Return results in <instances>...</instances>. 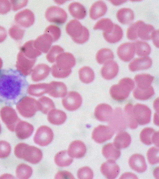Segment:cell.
<instances>
[{"instance_id":"cell-1","label":"cell","mask_w":159,"mask_h":179,"mask_svg":"<svg viewBox=\"0 0 159 179\" xmlns=\"http://www.w3.org/2000/svg\"><path fill=\"white\" fill-rule=\"evenodd\" d=\"M29 84L25 76L12 69L0 70V103L9 106L26 97Z\"/></svg>"},{"instance_id":"cell-2","label":"cell","mask_w":159,"mask_h":179,"mask_svg":"<svg viewBox=\"0 0 159 179\" xmlns=\"http://www.w3.org/2000/svg\"><path fill=\"white\" fill-rule=\"evenodd\" d=\"M14 153L16 156L31 163L35 164L42 159L43 154L39 148L25 143H19L15 146Z\"/></svg>"},{"instance_id":"cell-3","label":"cell","mask_w":159,"mask_h":179,"mask_svg":"<svg viewBox=\"0 0 159 179\" xmlns=\"http://www.w3.org/2000/svg\"><path fill=\"white\" fill-rule=\"evenodd\" d=\"M134 81L131 78H125L121 79L118 84L113 85L110 89L111 97L117 101H121L126 99L130 92L134 88Z\"/></svg>"},{"instance_id":"cell-4","label":"cell","mask_w":159,"mask_h":179,"mask_svg":"<svg viewBox=\"0 0 159 179\" xmlns=\"http://www.w3.org/2000/svg\"><path fill=\"white\" fill-rule=\"evenodd\" d=\"M66 31L75 43L82 44L89 39V33L88 29L75 19L70 21L66 26Z\"/></svg>"},{"instance_id":"cell-5","label":"cell","mask_w":159,"mask_h":179,"mask_svg":"<svg viewBox=\"0 0 159 179\" xmlns=\"http://www.w3.org/2000/svg\"><path fill=\"white\" fill-rule=\"evenodd\" d=\"M108 124L115 133H119L126 129L127 122L124 112L121 108L117 107L115 109Z\"/></svg>"},{"instance_id":"cell-6","label":"cell","mask_w":159,"mask_h":179,"mask_svg":"<svg viewBox=\"0 0 159 179\" xmlns=\"http://www.w3.org/2000/svg\"><path fill=\"white\" fill-rule=\"evenodd\" d=\"M45 16L48 21L59 25L64 23L67 19V14L65 11L56 6L48 7L45 11Z\"/></svg>"},{"instance_id":"cell-7","label":"cell","mask_w":159,"mask_h":179,"mask_svg":"<svg viewBox=\"0 0 159 179\" xmlns=\"http://www.w3.org/2000/svg\"><path fill=\"white\" fill-rule=\"evenodd\" d=\"M133 112L138 124L143 125L150 122L151 111L147 106L140 103L136 104L133 106Z\"/></svg>"},{"instance_id":"cell-8","label":"cell","mask_w":159,"mask_h":179,"mask_svg":"<svg viewBox=\"0 0 159 179\" xmlns=\"http://www.w3.org/2000/svg\"><path fill=\"white\" fill-rule=\"evenodd\" d=\"M53 133L52 129L48 126H42L37 130L34 138L36 144L42 146H46L52 141Z\"/></svg>"},{"instance_id":"cell-9","label":"cell","mask_w":159,"mask_h":179,"mask_svg":"<svg viewBox=\"0 0 159 179\" xmlns=\"http://www.w3.org/2000/svg\"><path fill=\"white\" fill-rule=\"evenodd\" d=\"M82 102V98L80 94L74 91L68 92L62 100L64 108L69 111L77 109L81 106Z\"/></svg>"},{"instance_id":"cell-10","label":"cell","mask_w":159,"mask_h":179,"mask_svg":"<svg viewBox=\"0 0 159 179\" xmlns=\"http://www.w3.org/2000/svg\"><path fill=\"white\" fill-rule=\"evenodd\" d=\"M114 133L109 126L99 125L93 130L92 137L96 142L102 143L110 139Z\"/></svg>"},{"instance_id":"cell-11","label":"cell","mask_w":159,"mask_h":179,"mask_svg":"<svg viewBox=\"0 0 159 179\" xmlns=\"http://www.w3.org/2000/svg\"><path fill=\"white\" fill-rule=\"evenodd\" d=\"M55 64L59 69L64 70H71V68L75 64V59L71 53L68 52H63L58 55Z\"/></svg>"},{"instance_id":"cell-12","label":"cell","mask_w":159,"mask_h":179,"mask_svg":"<svg viewBox=\"0 0 159 179\" xmlns=\"http://www.w3.org/2000/svg\"><path fill=\"white\" fill-rule=\"evenodd\" d=\"M2 120L11 131H15L18 117L14 110L10 108H3L0 112Z\"/></svg>"},{"instance_id":"cell-13","label":"cell","mask_w":159,"mask_h":179,"mask_svg":"<svg viewBox=\"0 0 159 179\" xmlns=\"http://www.w3.org/2000/svg\"><path fill=\"white\" fill-rule=\"evenodd\" d=\"M15 21L17 25L22 28L29 27L34 23V15L30 10L25 9L19 11L16 15Z\"/></svg>"},{"instance_id":"cell-14","label":"cell","mask_w":159,"mask_h":179,"mask_svg":"<svg viewBox=\"0 0 159 179\" xmlns=\"http://www.w3.org/2000/svg\"><path fill=\"white\" fill-rule=\"evenodd\" d=\"M135 53L134 42H126L121 44L118 48L117 54L122 61L128 62L134 57Z\"/></svg>"},{"instance_id":"cell-15","label":"cell","mask_w":159,"mask_h":179,"mask_svg":"<svg viewBox=\"0 0 159 179\" xmlns=\"http://www.w3.org/2000/svg\"><path fill=\"white\" fill-rule=\"evenodd\" d=\"M140 138L142 142L146 145L154 144L159 147V132L152 128L143 129L140 133Z\"/></svg>"},{"instance_id":"cell-16","label":"cell","mask_w":159,"mask_h":179,"mask_svg":"<svg viewBox=\"0 0 159 179\" xmlns=\"http://www.w3.org/2000/svg\"><path fill=\"white\" fill-rule=\"evenodd\" d=\"M100 170L102 174L107 178L113 179L118 175L120 168L115 161L107 160L102 164Z\"/></svg>"},{"instance_id":"cell-17","label":"cell","mask_w":159,"mask_h":179,"mask_svg":"<svg viewBox=\"0 0 159 179\" xmlns=\"http://www.w3.org/2000/svg\"><path fill=\"white\" fill-rule=\"evenodd\" d=\"M36 59H31L26 57L20 51L18 55L17 67L18 70L21 71L25 76L31 72Z\"/></svg>"},{"instance_id":"cell-18","label":"cell","mask_w":159,"mask_h":179,"mask_svg":"<svg viewBox=\"0 0 159 179\" xmlns=\"http://www.w3.org/2000/svg\"><path fill=\"white\" fill-rule=\"evenodd\" d=\"M25 104L18 108L20 114L26 117L33 116L36 112L39 111L38 101L35 99L27 97Z\"/></svg>"},{"instance_id":"cell-19","label":"cell","mask_w":159,"mask_h":179,"mask_svg":"<svg viewBox=\"0 0 159 179\" xmlns=\"http://www.w3.org/2000/svg\"><path fill=\"white\" fill-rule=\"evenodd\" d=\"M113 112L112 107L106 103H101L95 108L94 115L98 120L102 122H108Z\"/></svg>"},{"instance_id":"cell-20","label":"cell","mask_w":159,"mask_h":179,"mask_svg":"<svg viewBox=\"0 0 159 179\" xmlns=\"http://www.w3.org/2000/svg\"><path fill=\"white\" fill-rule=\"evenodd\" d=\"M119 71L117 63L112 60L105 62L101 70V74L105 79L110 80L114 78L117 75Z\"/></svg>"},{"instance_id":"cell-21","label":"cell","mask_w":159,"mask_h":179,"mask_svg":"<svg viewBox=\"0 0 159 179\" xmlns=\"http://www.w3.org/2000/svg\"><path fill=\"white\" fill-rule=\"evenodd\" d=\"M129 164L132 169L138 173L143 172L147 169L145 158L143 156L139 154L132 155L129 160Z\"/></svg>"},{"instance_id":"cell-22","label":"cell","mask_w":159,"mask_h":179,"mask_svg":"<svg viewBox=\"0 0 159 179\" xmlns=\"http://www.w3.org/2000/svg\"><path fill=\"white\" fill-rule=\"evenodd\" d=\"M86 150L85 144L80 140H76L70 144L67 152L72 158H79L84 156Z\"/></svg>"},{"instance_id":"cell-23","label":"cell","mask_w":159,"mask_h":179,"mask_svg":"<svg viewBox=\"0 0 159 179\" xmlns=\"http://www.w3.org/2000/svg\"><path fill=\"white\" fill-rule=\"evenodd\" d=\"M152 59L149 57L145 56L134 59L129 65V68L132 71L147 69L152 65Z\"/></svg>"},{"instance_id":"cell-24","label":"cell","mask_w":159,"mask_h":179,"mask_svg":"<svg viewBox=\"0 0 159 179\" xmlns=\"http://www.w3.org/2000/svg\"><path fill=\"white\" fill-rule=\"evenodd\" d=\"M52 42L53 40L51 36L44 33L34 40V44L36 49L41 52L46 53L49 50Z\"/></svg>"},{"instance_id":"cell-25","label":"cell","mask_w":159,"mask_h":179,"mask_svg":"<svg viewBox=\"0 0 159 179\" xmlns=\"http://www.w3.org/2000/svg\"><path fill=\"white\" fill-rule=\"evenodd\" d=\"M47 93L54 98L63 97L67 93V88L63 82L53 81L49 83V88Z\"/></svg>"},{"instance_id":"cell-26","label":"cell","mask_w":159,"mask_h":179,"mask_svg":"<svg viewBox=\"0 0 159 179\" xmlns=\"http://www.w3.org/2000/svg\"><path fill=\"white\" fill-rule=\"evenodd\" d=\"M34 130L33 126L24 121L20 122L16 126L15 131L17 137L20 140H24L29 137Z\"/></svg>"},{"instance_id":"cell-27","label":"cell","mask_w":159,"mask_h":179,"mask_svg":"<svg viewBox=\"0 0 159 179\" xmlns=\"http://www.w3.org/2000/svg\"><path fill=\"white\" fill-rule=\"evenodd\" d=\"M51 70L50 67L46 64L41 63L37 65L33 69L32 79L34 81H39L46 78Z\"/></svg>"},{"instance_id":"cell-28","label":"cell","mask_w":159,"mask_h":179,"mask_svg":"<svg viewBox=\"0 0 159 179\" xmlns=\"http://www.w3.org/2000/svg\"><path fill=\"white\" fill-rule=\"evenodd\" d=\"M107 7L102 1H98L94 3L90 7L89 16L93 20H96L103 16L106 13Z\"/></svg>"},{"instance_id":"cell-29","label":"cell","mask_w":159,"mask_h":179,"mask_svg":"<svg viewBox=\"0 0 159 179\" xmlns=\"http://www.w3.org/2000/svg\"><path fill=\"white\" fill-rule=\"evenodd\" d=\"M66 115L62 110L53 109L50 111L47 116V119L52 124L60 125L63 123L66 119Z\"/></svg>"},{"instance_id":"cell-30","label":"cell","mask_w":159,"mask_h":179,"mask_svg":"<svg viewBox=\"0 0 159 179\" xmlns=\"http://www.w3.org/2000/svg\"><path fill=\"white\" fill-rule=\"evenodd\" d=\"M103 36L108 42L114 43L119 42L123 36V31L121 27L117 24H114L112 31L108 33L103 32Z\"/></svg>"},{"instance_id":"cell-31","label":"cell","mask_w":159,"mask_h":179,"mask_svg":"<svg viewBox=\"0 0 159 179\" xmlns=\"http://www.w3.org/2000/svg\"><path fill=\"white\" fill-rule=\"evenodd\" d=\"M102 154L107 160L115 161L120 157L121 152L114 144L110 143L105 145L102 149Z\"/></svg>"},{"instance_id":"cell-32","label":"cell","mask_w":159,"mask_h":179,"mask_svg":"<svg viewBox=\"0 0 159 179\" xmlns=\"http://www.w3.org/2000/svg\"><path fill=\"white\" fill-rule=\"evenodd\" d=\"M155 30L152 25L146 24L143 21L138 28V37L143 40H150L152 39Z\"/></svg>"},{"instance_id":"cell-33","label":"cell","mask_w":159,"mask_h":179,"mask_svg":"<svg viewBox=\"0 0 159 179\" xmlns=\"http://www.w3.org/2000/svg\"><path fill=\"white\" fill-rule=\"evenodd\" d=\"M131 138L127 132L123 131L119 133L115 136L113 144L119 149L127 147L131 142Z\"/></svg>"},{"instance_id":"cell-34","label":"cell","mask_w":159,"mask_h":179,"mask_svg":"<svg viewBox=\"0 0 159 179\" xmlns=\"http://www.w3.org/2000/svg\"><path fill=\"white\" fill-rule=\"evenodd\" d=\"M34 41L30 40L26 42L20 50L26 57L31 59H36V57L41 54V52L34 47Z\"/></svg>"},{"instance_id":"cell-35","label":"cell","mask_w":159,"mask_h":179,"mask_svg":"<svg viewBox=\"0 0 159 179\" xmlns=\"http://www.w3.org/2000/svg\"><path fill=\"white\" fill-rule=\"evenodd\" d=\"M68 9L70 14L73 17L78 19L84 18L86 15V10L85 7L77 2L70 3Z\"/></svg>"},{"instance_id":"cell-36","label":"cell","mask_w":159,"mask_h":179,"mask_svg":"<svg viewBox=\"0 0 159 179\" xmlns=\"http://www.w3.org/2000/svg\"><path fill=\"white\" fill-rule=\"evenodd\" d=\"M116 16L118 21L121 23L128 24L133 21L134 14L131 9L123 8L118 10L116 13Z\"/></svg>"},{"instance_id":"cell-37","label":"cell","mask_w":159,"mask_h":179,"mask_svg":"<svg viewBox=\"0 0 159 179\" xmlns=\"http://www.w3.org/2000/svg\"><path fill=\"white\" fill-rule=\"evenodd\" d=\"M154 77L148 74H141L135 76L134 80L138 88L147 89L151 86Z\"/></svg>"},{"instance_id":"cell-38","label":"cell","mask_w":159,"mask_h":179,"mask_svg":"<svg viewBox=\"0 0 159 179\" xmlns=\"http://www.w3.org/2000/svg\"><path fill=\"white\" fill-rule=\"evenodd\" d=\"M73 158L69 155L67 150H64L57 153L54 157L55 163L61 167H67L72 162Z\"/></svg>"},{"instance_id":"cell-39","label":"cell","mask_w":159,"mask_h":179,"mask_svg":"<svg viewBox=\"0 0 159 179\" xmlns=\"http://www.w3.org/2000/svg\"><path fill=\"white\" fill-rule=\"evenodd\" d=\"M154 94V89L151 86L147 89H140L136 87L133 92V95L134 98L141 100L148 99L151 98Z\"/></svg>"},{"instance_id":"cell-40","label":"cell","mask_w":159,"mask_h":179,"mask_svg":"<svg viewBox=\"0 0 159 179\" xmlns=\"http://www.w3.org/2000/svg\"><path fill=\"white\" fill-rule=\"evenodd\" d=\"M133 105L130 103L126 104L125 107L124 112L127 126L131 129H135L137 127L138 124L133 115Z\"/></svg>"},{"instance_id":"cell-41","label":"cell","mask_w":159,"mask_h":179,"mask_svg":"<svg viewBox=\"0 0 159 179\" xmlns=\"http://www.w3.org/2000/svg\"><path fill=\"white\" fill-rule=\"evenodd\" d=\"M49 88V84L39 83L32 85L29 86V93L31 95L39 97L48 93Z\"/></svg>"},{"instance_id":"cell-42","label":"cell","mask_w":159,"mask_h":179,"mask_svg":"<svg viewBox=\"0 0 159 179\" xmlns=\"http://www.w3.org/2000/svg\"><path fill=\"white\" fill-rule=\"evenodd\" d=\"M79 75L80 80L85 84L91 83L95 77L93 71L88 66H84L80 68L79 71Z\"/></svg>"},{"instance_id":"cell-43","label":"cell","mask_w":159,"mask_h":179,"mask_svg":"<svg viewBox=\"0 0 159 179\" xmlns=\"http://www.w3.org/2000/svg\"><path fill=\"white\" fill-rule=\"evenodd\" d=\"M114 57L112 51L110 49L106 48H102L99 50L96 56L97 62L101 64L113 60Z\"/></svg>"},{"instance_id":"cell-44","label":"cell","mask_w":159,"mask_h":179,"mask_svg":"<svg viewBox=\"0 0 159 179\" xmlns=\"http://www.w3.org/2000/svg\"><path fill=\"white\" fill-rule=\"evenodd\" d=\"M38 102L39 111L45 114H47L55 107L53 101L50 99L46 96L41 97Z\"/></svg>"},{"instance_id":"cell-45","label":"cell","mask_w":159,"mask_h":179,"mask_svg":"<svg viewBox=\"0 0 159 179\" xmlns=\"http://www.w3.org/2000/svg\"><path fill=\"white\" fill-rule=\"evenodd\" d=\"M135 47V53L139 56H147L151 52V48L146 42L137 40L134 42Z\"/></svg>"},{"instance_id":"cell-46","label":"cell","mask_w":159,"mask_h":179,"mask_svg":"<svg viewBox=\"0 0 159 179\" xmlns=\"http://www.w3.org/2000/svg\"><path fill=\"white\" fill-rule=\"evenodd\" d=\"M32 168L24 163L19 164L16 170V177L19 179H28L32 175Z\"/></svg>"},{"instance_id":"cell-47","label":"cell","mask_w":159,"mask_h":179,"mask_svg":"<svg viewBox=\"0 0 159 179\" xmlns=\"http://www.w3.org/2000/svg\"><path fill=\"white\" fill-rule=\"evenodd\" d=\"M114 24L108 18H103L98 21L93 27L94 30H101L106 33L110 32L113 29Z\"/></svg>"},{"instance_id":"cell-48","label":"cell","mask_w":159,"mask_h":179,"mask_svg":"<svg viewBox=\"0 0 159 179\" xmlns=\"http://www.w3.org/2000/svg\"><path fill=\"white\" fill-rule=\"evenodd\" d=\"M25 30L17 24L13 25L9 30V34L11 37L14 40H21L24 35Z\"/></svg>"},{"instance_id":"cell-49","label":"cell","mask_w":159,"mask_h":179,"mask_svg":"<svg viewBox=\"0 0 159 179\" xmlns=\"http://www.w3.org/2000/svg\"><path fill=\"white\" fill-rule=\"evenodd\" d=\"M143 21L141 20L138 21L129 27L127 31V36L129 39L133 40L138 38L137 34L138 28Z\"/></svg>"},{"instance_id":"cell-50","label":"cell","mask_w":159,"mask_h":179,"mask_svg":"<svg viewBox=\"0 0 159 179\" xmlns=\"http://www.w3.org/2000/svg\"><path fill=\"white\" fill-rule=\"evenodd\" d=\"M63 49L59 46L55 45L52 46L46 56L47 60L51 63L56 62L57 57L60 54L64 52Z\"/></svg>"},{"instance_id":"cell-51","label":"cell","mask_w":159,"mask_h":179,"mask_svg":"<svg viewBox=\"0 0 159 179\" xmlns=\"http://www.w3.org/2000/svg\"><path fill=\"white\" fill-rule=\"evenodd\" d=\"M159 152L158 147H152L148 150L147 156L148 162L150 164L154 165L159 163Z\"/></svg>"},{"instance_id":"cell-52","label":"cell","mask_w":159,"mask_h":179,"mask_svg":"<svg viewBox=\"0 0 159 179\" xmlns=\"http://www.w3.org/2000/svg\"><path fill=\"white\" fill-rule=\"evenodd\" d=\"M50 35L52 38L53 41L55 42L60 38L61 31L60 29L54 25H50L45 30L44 33Z\"/></svg>"},{"instance_id":"cell-53","label":"cell","mask_w":159,"mask_h":179,"mask_svg":"<svg viewBox=\"0 0 159 179\" xmlns=\"http://www.w3.org/2000/svg\"><path fill=\"white\" fill-rule=\"evenodd\" d=\"M77 176L79 179H92L93 173L90 168L88 167H84L78 170Z\"/></svg>"},{"instance_id":"cell-54","label":"cell","mask_w":159,"mask_h":179,"mask_svg":"<svg viewBox=\"0 0 159 179\" xmlns=\"http://www.w3.org/2000/svg\"><path fill=\"white\" fill-rule=\"evenodd\" d=\"M51 72L52 76L55 78H63L68 76L71 72V70L64 71L58 68L55 64L52 67Z\"/></svg>"},{"instance_id":"cell-55","label":"cell","mask_w":159,"mask_h":179,"mask_svg":"<svg viewBox=\"0 0 159 179\" xmlns=\"http://www.w3.org/2000/svg\"><path fill=\"white\" fill-rule=\"evenodd\" d=\"M10 144L6 141H0V158H4L8 156L11 151Z\"/></svg>"},{"instance_id":"cell-56","label":"cell","mask_w":159,"mask_h":179,"mask_svg":"<svg viewBox=\"0 0 159 179\" xmlns=\"http://www.w3.org/2000/svg\"><path fill=\"white\" fill-rule=\"evenodd\" d=\"M12 9L16 11L25 6L28 2V0H11Z\"/></svg>"},{"instance_id":"cell-57","label":"cell","mask_w":159,"mask_h":179,"mask_svg":"<svg viewBox=\"0 0 159 179\" xmlns=\"http://www.w3.org/2000/svg\"><path fill=\"white\" fill-rule=\"evenodd\" d=\"M11 4L8 0H0V14H4L11 10Z\"/></svg>"},{"instance_id":"cell-58","label":"cell","mask_w":159,"mask_h":179,"mask_svg":"<svg viewBox=\"0 0 159 179\" xmlns=\"http://www.w3.org/2000/svg\"><path fill=\"white\" fill-rule=\"evenodd\" d=\"M55 178H74L73 175L70 172L66 171H59L56 174Z\"/></svg>"},{"instance_id":"cell-59","label":"cell","mask_w":159,"mask_h":179,"mask_svg":"<svg viewBox=\"0 0 159 179\" xmlns=\"http://www.w3.org/2000/svg\"><path fill=\"white\" fill-rule=\"evenodd\" d=\"M7 36V31L5 28L0 26V43L3 42Z\"/></svg>"},{"instance_id":"cell-60","label":"cell","mask_w":159,"mask_h":179,"mask_svg":"<svg viewBox=\"0 0 159 179\" xmlns=\"http://www.w3.org/2000/svg\"><path fill=\"white\" fill-rule=\"evenodd\" d=\"M158 36L159 30H156L152 39L154 44L157 48H158Z\"/></svg>"},{"instance_id":"cell-61","label":"cell","mask_w":159,"mask_h":179,"mask_svg":"<svg viewBox=\"0 0 159 179\" xmlns=\"http://www.w3.org/2000/svg\"><path fill=\"white\" fill-rule=\"evenodd\" d=\"M2 61L1 59L0 58V68L2 67Z\"/></svg>"},{"instance_id":"cell-62","label":"cell","mask_w":159,"mask_h":179,"mask_svg":"<svg viewBox=\"0 0 159 179\" xmlns=\"http://www.w3.org/2000/svg\"><path fill=\"white\" fill-rule=\"evenodd\" d=\"M1 126H0V133L1 132Z\"/></svg>"}]
</instances>
